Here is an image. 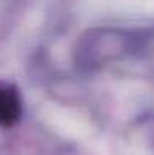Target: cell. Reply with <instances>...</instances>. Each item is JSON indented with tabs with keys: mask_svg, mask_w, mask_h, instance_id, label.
<instances>
[{
	"mask_svg": "<svg viewBox=\"0 0 154 155\" xmlns=\"http://www.w3.org/2000/svg\"><path fill=\"white\" fill-rule=\"evenodd\" d=\"M22 106L15 91L0 86V125L10 127L20 119Z\"/></svg>",
	"mask_w": 154,
	"mask_h": 155,
	"instance_id": "cell-1",
	"label": "cell"
}]
</instances>
